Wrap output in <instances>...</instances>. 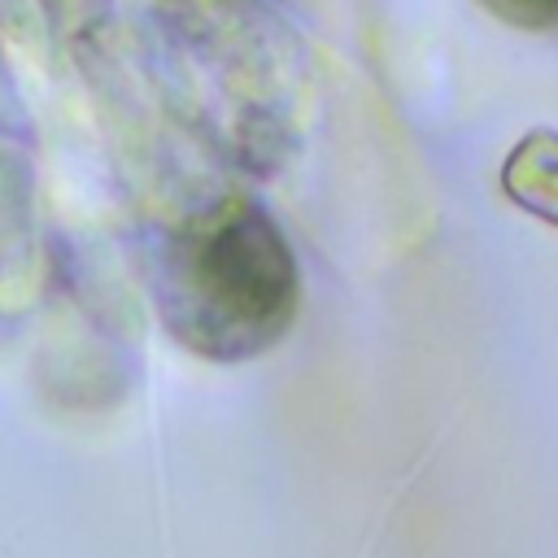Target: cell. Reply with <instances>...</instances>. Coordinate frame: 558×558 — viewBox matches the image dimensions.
<instances>
[{"label": "cell", "mask_w": 558, "mask_h": 558, "mask_svg": "<svg viewBox=\"0 0 558 558\" xmlns=\"http://www.w3.org/2000/svg\"><path fill=\"white\" fill-rule=\"evenodd\" d=\"M296 310V266L279 227L231 205L170 244L166 318L205 357H253L275 344Z\"/></svg>", "instance_id": "1"}]
</instances>
